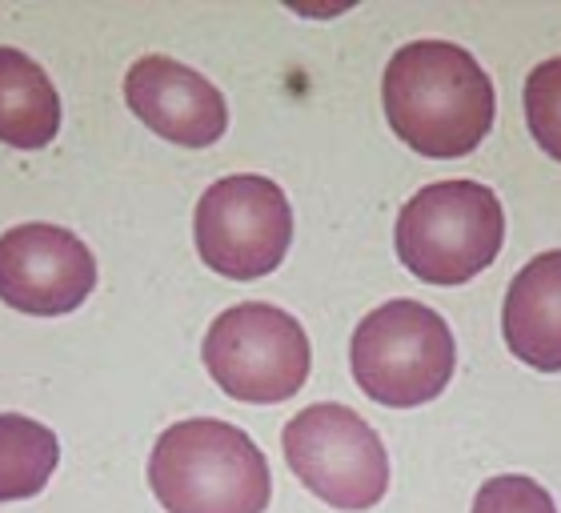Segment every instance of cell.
<instances>
[{
  "instance_id": "5bb4252c",
  "label": "cell",
  "mask_w": 561,
  "mask_h": 513,
  "mask_svg": "<svg viewBox=\"0 0 561 513\" xmlns=\"http://www.w3.org/2000/svg\"><path fill=\"white\" fill-rule=\"evenodd\" d=\"M473 513H558V505L538 481L522 478V474H505V478L481 486L473 498Z\"/></svg>"
},
{
  "instance_id": "8992f818",
  "label": "cell",
  "mask_w": 561,
  "mask_h": 513,
  "mask_svg": "<svg viewBox=\"0 0 561 513\" xmlns=\"http://www.w3.org/2000/svg\"><path fill=\"white\" fill-rule=\"evenodd\" d=\"M285 461L333 510H369L389 490L386 445L369 421L337 401L301 409L280 433Z\"/></svg>"
},
{
  "instance_id": "5b68a950",
  "label": "cell",
  "mask_w": 561,
  "mask_h": 513,
  "mask_svg": "<svg viewBox=\"0 0 561 513\" xmlns=\"http://www.w3.org/2000/svg\"><path fill=\"white\" fill-rule=\"evenodd\" d=\"M201 357L209 377L229 397L277 406L305 385L313 353L297 317L270 301H245L213 321Z\"/></svg>"
},
{
  "instance_id": "30bf717a",
  "label": "cell",
  "mask_w": 561,
  "mask_h": 513,
  "mask_svg": "<svg viewBox=\"0 0 561 513\" xmlns=\"http://www.w3.org/2000/svg\"><path fill=\"white\" fill-rule=\"evenodd\" d=\"M505 345L538 374L561 369V249L534 256L505 293Z\"/></svg>"
},
{
  "instance_id": "6da1fadb",
  "label": "cell",
  "mask_w": 561,
  "mask_h": 513,
  "mask_svg": "<svg viewBox=\"0 0 561 513\" xmlns=\"http://www.w3.org/2000/svg\"><path fill=\"white\" fill-rule=\"evenodd\" d=\"M389 128L413 152L433 161H457L478 149L493 128L490 72L473 53L449 41H413L398 48L381 81Z\"/></svg>"
},
{
  "instance_id": "277c9868",
  "label": "cell",
  "mask_w": 561,
  "mask_h": 513,
  "mask_svg": "<svg viewBox=\"0 0 561 513\" xmlns=\"http://www.w3.org/2000/svg\"><path fill=\"white\" fill-rule=\"evenodd\" d=\"M353 381L377 406H425L454 377L457 345L442 314L421 301H386L353 329Z\"/></svg>"
},
{
  "instance_id": "4fadbf2b",
  "label": "cell",
  "mask_w": 561,
  "mask_h": 513,
  "mask_svg": "<svg viewBox=\"0 0 561 513\" xmlns=\"http://www.w3.org/2000/svg\"><path fill=\"white\" fill-rule=\"evenodd\" d=\"M529 133L553 161H561V57L546 60L526 77Z\"/></svg>"
},
{
  "instance_id": "ba28073f",
  "label": "cell",
  "mask_w": 561,
  "mask_h": 513,
  "mask_svg": "<svg viewBox=\"0 0 561 513\" xmlns=\"http://www.w3.org/2000/svg\"><path fill=\"white\" fill-rule=\"evenodd\" d=\"M96 285V261L81 237L60 225H12L0 233V301L33 317L81 309Z\"/></svg>"
},
{
  "instance_id": "8fae6325",
  "label": "cell",
  "mask_w": 561,
  "mask_h": 513,
  "mask_svg": "<svg viewBox=\"0 0 561 513\" xmlns=\"http://www.w3.org/2000/svg\"><path fill=\"white\" fill-rule=\"evenodd\" d=\"M60 128V96L28 53L0 45V140L12 149H45Z\"/></svg>"
},
{
  "instance_id": "3957f363",
  "label": "cell",
  "mask_w": 561,
  "mask_h": 513,
  "mask_svg": "<svg viewBox=\"0 0 561 513\" xmlns=\"http://www.w3.org/2000/svg\"><path fill=\"white\" fill-rule=\"evenodd\" d=\"M505 213L478 181H442L413 193L398 213V256L430 285H466L497 261Z\"/></svg>"
},
{
  "instance_id": "9c48e42d",
  "label": "cell",
  "mask_w": 561,
  "mask_h": 513,
  "mask_svg": "<svg viewBox=\"0 0 561 513\" xmlns=\"http://www.w3.org/2000/svg\"><path fill=\"white\" fill-rule=\"evenodd\" d=\"M125 101L157 137L185 149H209L225 137V125H229V109L217 84L161 53L133 65L125 77Z\"/></svg>"
},
{
  "instance_id": "7c38bea8",
  "label": "cell",
  "mask_w": 561,
  "mask_h": 513,
  "mask_svg": "<svg viewBox=\"0 0 561 513\" xmlns=\"http://www.w3.org/2000/svg\"><path fill=\"white\" fill-rule=\"evenodd\" d=\"M60 461L57 433L21 413H0V502H21L45 490Z\"/></svg>"
},
{
  "instance_id": "7a4b0ae2",
  "label": "cell",
  "mask_w": 561,
  "mask_h": 513,
  "mask_svg": "<svg viewBox=\"0 0 561 513\" xmlns=\"http://www.w3.org/2000/svg\"><path fill=\"white\" fill-rule=\"evenodd\" d=\"M149 486L169 513H265L273 493L257 442L217 418L169 425L152 445Z\"/></svg>"
},
{
  "instance_id": "52a82bcc",
  "label": "cell",
  "mask_w": 561,
  "mask_h": 513,
  "mask_svg": "<svg viewBox=\"0 0 561 513\" xmlns=\"http://www.w3.org/2000/svg\"><path fill=\"white\" fill-rule=\"evenodd\" d=\"M197 253L221 277L253 281L280 265L293 241V209L277 181L233 173L209 185L193 217Z\"/></svg>"
}]
</instances>
